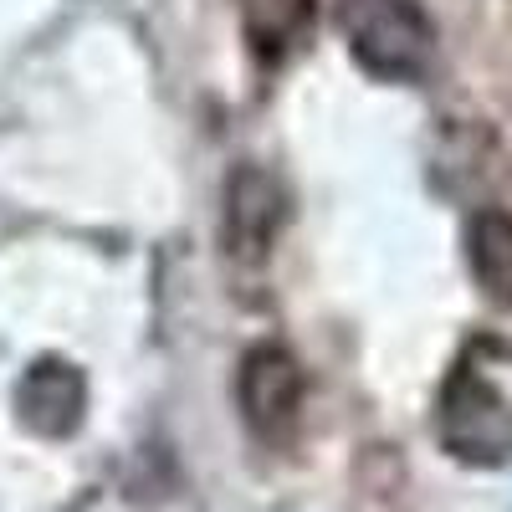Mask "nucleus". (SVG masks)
Instances as JSON below:
<instances>
[{
  "label": "nucleus",
  "mask_w": 512,
  "mask_h": 512,
  "mask_svg": "<svg viewBox=\"0 0 512 512\" xmlns=\"http://www.w3.org/2000/svg\"><path fill=\"white\" fill-rule=\"evenodd\" d=\"M338 31L374 82H420L436 62V21L420 0H338Z\"/></svg>",
  "instance_id": "obj_2"
},
{
  "label": "nucleus",
  "mask_w": 512,
  "mask_h": 512,
  "mask_svg": "<svg viewBox=\"0 0 512 512\" xmlns=\"http://www.w3.org/2000/svg\"><path fill=\"white\" fill-rule=\"evenodd\" d=\"M11 410L21 431H31L36 441H67L82 431V415H88V374L62 354H41L16 379Z\"/></svg>",
  "instance_id": "obj_5"
},
{
  "label": "nucleus",
  "mask_w": 512,
  "mask_h": 512,
  "mask_svg": "<svg viewBox=\"0 0 512 512\" xmlns=\"http://www.w3.org/2000/svg\"><path fill=\"white\" fill-rule=\"evenodd\" d=\"M236 400L246 431L262 446H287L297 436V415H303V369L282 344H256L241 359Z\"/></svg>",
  "instance_id": "obj_3"
},
{
  "label": "nucleus",
  "mask_w": 512,
  "mask_h": 512,
  "mask_svg": "<svg viewBox=\"0 0 512 512\" xmlns=\"http://www.w3.org/2000/svg\"><path fill=\"white\" fill-rule=\"evenodd\" d=\"M282 216H287V195L277 175H267L262 164H236L221 195V246L231 262L246 272L262 267L282 231Z\"/></svg>",
  "instance_id": "obj_4"
},
{
  "label": "nucleus",
  "mask_w": 512,
  "mask_h": 512,
  "mask_svg": "<svg viewBox=\"0 0 512 512\" xmlns=\"http://www.w3.org/2000/svg\"><path fill=\"white\" fill-rule=\"evenodd\" d=\"M436 436L466 466L512 461V344L472 338L436 400Z\"/></svg>",
  "instance_id": "obj_1"
},
{
  "label": "nucleus",
  "mask_w": 512,
  "mask_h": 512,
  "mask_svg": "<svg viewBox=\"0 0 512 512\" xmlns=\"http://www.w3.org/2000/svg\"><path fill=\"white\" fill-rule=\"evenodd\" d=\"M466 267L492 308L512 313V216L507 210H482L466 226Z\"/></svg>",
  "instance_id": "obj_6"
},
{
  "label": "nucleus",
  "mask_w": 512,
  "mask_h": 512,
  "mask_svg": "<svg viewBox=\"0 0 512 512\" xmlns=\"http://www.w3.org/2000/svg\"><path fill=\"white\" fill-rule=\"evenodd\" d=\"M313 0H241V26L246 47L262 57L267 67L287 62L313 31Z\"/></svg>",
  "instance_id": "obj_7"
}]
</instances>
